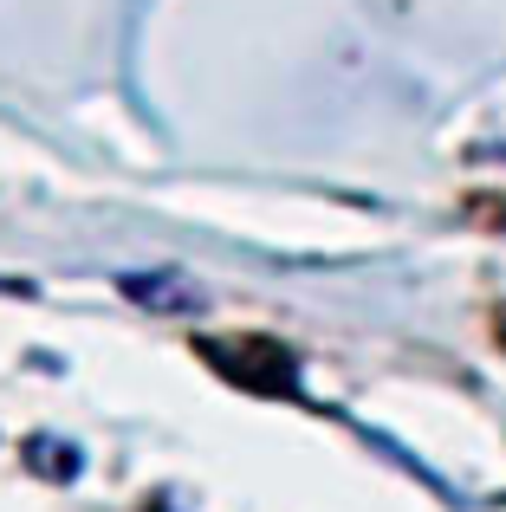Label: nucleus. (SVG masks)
Masks as SVG:
<instances>
[{"instance_id":"f257e3e1","label":"nucleus","mask_w":506,"mask_h":512,"mask_svg":"<svg viewBox=\"0 0 506 512\" xmlns=\"http://www.w3.org/2000/svg\"><path fill=\"white\" fill-rule=\"evenodd\" d=\"M124 292L150 312H202V286L182 273H124Z\"/></svg>"},{"instance_id":"f03ea898","label":"nucleus","mask_w":506,"mask_h":512,"mask_svg":"<svg viewBox=\"0 0 506 512\" xmlns=\"http://www.w3.org/2000/svg\"><path fill=\"white\" fill-rule=\"evenodd\" d=\"M26 454H33V474H52V480H72L78 467H85L72 441H52V435H33V441H26Z\"/></svg>"}]
</instances>
